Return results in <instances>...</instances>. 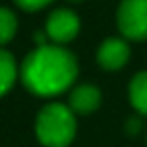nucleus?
<instances>
[{"instance_id":"obj_12","label":"nucleus","mask_w":147,"mask_h":147,"mask_svg":"<svg viewBox=\"0 0 147 147\" xmlns=\"http://www.w3.org/2000/svg\"><path fill=\"white\" fill-rule=\"evenodd\" d=\"M69 2H75L77 4V2H83V0H69Z\"/></svg>"},{"instance_id":"obj_6","label":"nucleus","mask_w":147,"mask_h":147,"mask_svg":"<svg viewBox=\"0 0 147 147\" xmlns=\"http://www.w3.org/2000/svg\"><path fill=\"white\" fill-rule=\"evenodd\" d=\"M101 105V91L95 85H79L69 97V107L75 115H89Z\"/></svg>"},{"instance_id":"obj_2","label":"nucleus","mask_w":147,"mask_h":147,"mask_svg":"<svg viewBox=\"0 0 147 147\" xmlns=\"http://www.w3.org/2000/svg\"><path fill=\"white\" fill-rule=\"evenodd\" d=\"M77 133V119L69 105L49 103L38 111L36 137L45 147H67Z\"/></svg>"},{"instance_id":"obj_5","label":"nucleus","mask_w":147,"mask_h":147,"mask_svg":"<svg viewBox=\"0 0 147 147\" xmlns=\"http://www.w3.org/2000/svg\"><path fill=\"white\" fill-rule=\"evenodd\" d=\"M97 61L105 71H119L129 61V45L123 38H107L97 51Z\"/></svg>"},{"instance_id":"obj_8","label":"nucleus","mask_w":147,"mask_h":147,"mask_svg":"<svg viewBox=\"0 0 147 147\" xmlns=\"http://www.w3.org/2000/svg\"><path fill=\"white\" fill-rule=\"evenodd\" d=\"M16 75H18V67H16L14 57L8 51L0 49V97L6 95L12 89V85L16 81Z\"/></svg>"},{"instance_id":"obj_4","label":"nucleus","mask_w":147,"mask_h":147,"mask_svg":"<svg viewBox=\"0 0 147 147\" xmlns=\"http://www.w3.org/2000/svg\"><path fill=\"white\" fill-rule=\"evenodd\" d=\"M79 28H81L79 16L71 8H57L55 12H51L45 32L55 45H67L79 34Z\"/></svg>"},{"instance_id":"obj_10","label":"nucleus","mask_w":147,"mask_h":147,"mask_svg":"<svg viewBox=\"0 0 147 147\" xmlns=\"http://www.w3.org/2000/svg\"><path fill=\"white\" fill-rule=\"evenodd\" d=\"M14 2L22 8V10H28V12H34V10H40L45 8L47 4H51L53 0H14Z\"/></svg>"},{"instance_id":"obj_11","label":"nucleus","mask_w":147,"mask_h":147,"mask_svg":"<svg viewBox=\"0 0 147 147\" xmlns=\"http://www.w3.org/2000/svg\"><path fill=\"white\" fill-rule=\"evenodd\" d=\"M127 129H129V133H137V131L141 129V121H139V119H131V121L127 123Z\"/></svg>"},{"instance_id":"obj_9","label":"nucleus","mask_w":147,"mask_h":147,"mask_svg":"<svg viewBox=\"0 0 147 147\" xmlns=\"http://www.w3.org/2000/svg\"><path fill=\"white\" fill-rule=\"evenodd\" d=\"M18 28V20L12 10L0 6V45H6L14 38Z\"/></svg>"},{"instance_id":"obj_7","label":"nucleus","mask_w":147,"mask_h":147,"mask_svg":"<svg viewBox=\"0 0 147 147\" xmlns=\"http://www.w3.org/2000/svg\"><path fill=\"white\" fill-rule=\"evenodd\" d=\"M129 101L139 115H147V71L137 73L129 85Z\"/></svg>"},{"instance_id":"obj_1","label":"nucleus","mask_w":147,"mask_h":147,"mask_svg":"<svg viewBox=\"0 0 147 147\" xmlns=\"http://www.w3.org/2000/svg\"><path fill=\"white\" fill-rule=\"evenodd\" d=\"M79 75V63L63 45L36 47L20 67V79L28 91L40 97H55L67 91Z\"/></svg>"},{"instance_id":"obj_3","label":"nucleus","mask_w":147,"mask_h":147,"mask_svg":"<svg viewBox=\"0 0 147 147\" xmlns=\"http://www.w3.org/2000/svg\"><path fill=\"white\" fill-rule=\"evenodd\" d=\"M117 24L125 38H147V0H123L117 10Z\"/></svg>"}]
</instances>
